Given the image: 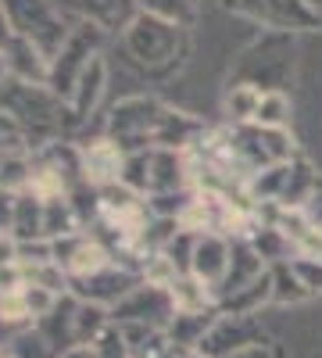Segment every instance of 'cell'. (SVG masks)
Instances as JSON below:
<instances>
[{
  "label": "cell",
  "mask_w": 322,
  "mask_h": 358,
  "mask_svg": "<svg viewBox=\"0 0 322 358\" xmlns=\"http://www.w3.org/2000/svg\"><path fill=\"white\" fill-rule=\"evenodd\" d=\"M0 108L18 118L29 143H33V136H47V143H50V136L65 126V115H68V101L57 97L50 86L22 83L11 76L0 86ZM33 151H36V143H33Z\"/></svg>",
  "instance_id": "obj_1"
},
{
  "label": "cell",
  "mask_w": 322,
  "mask_h": 358,
  "mask_svg": "<svg viewBox=\"0 0 322 358\" xmlns=\"http://www.w3.org/2000/svg\"><path fill=\"white\" fill-rule=\"evenodd\" d=\"M122 43L129 50V57L136 65L143 69H151V72H168L175 69L186 57L190 50V36H186V29H175L154 15H143L122 33Z\"/></svg>",
  "instance_id": "obj_2"
},
{
  "label": "cell",
  "mask_w": 322,
  "mask_h": 358,
  "mask_svg": "<svg viewBox=\"0 0 322 358\" xmlns=\"http://www.w3.org/2000/svg\"><path fill=\"white\" fill-rule=\"evenodd\" d=\"M122 183L136 190L140 197H165V194H183L190 187V169L183 151H168V147H147V151H133L126 162Z\"/></svg>",
  "instance_id": "obj_3"
},
{
  "label": "cell",
  "mask_w": 322,
  "mask_h": 358,
  "mask_svg": "<svg viewBox=\"0 0 322 358\" xmlns=\"http://www.w3.org/2000/svg\"><path fill=\"white\" fill-rule=\"evenodd\" d=\"M8 8V18H11V29L15 36H25L33 40L50 62L61 54L72 25L79 22L72 11H61L54 0H4Z\"/></svg>",
  "instance_id": "obj_4"
},
{
  "label": "cell",
  "mask_w": 322,
  "mask_h": 358,
  "mask_svg": "<svg viewBox=\"0 0 322 358\" xmlns=\"http://www.w3.org/2000/svg\"><path fill=\"white\" fill-rule=\"evenodd\" d=\"M315 194V172L305 158H294L286 165L265 169L251 176L247 183V197L251 204H279V208H305V201H312Z\"/></svg>",
  "instance_id": "obj_5"
},
{
  "label": "cell",
  "mask_w": 322,
  "mask_h": 358,
  "mask_svg": "<svg viewBox=\"0 0 322 358\" xmlns=\"http://www.w3.org/2000/svg\"><path fill=\"white\" fill-rule=\"evenodd\" d=\"M165 111L168 108L154 97H126L108 115V136L119 140L126 147V155L147 151V147L158 143V129H161Z\"/></svg>",
  "instance_id": "obj_6"
},
{
  "label": "cell",
  "mask_w": 322,
  "mask_h": 358,
  "mask_svg": "<svg viewBox=\"0 0 322 358\" xmlns=\"http://www.w3.org/2000/svg\"><path fill=\"white\" fill-rule=\"evenodd\" d=\"M104 43H108V33H101L97 25L82 22V18L72 25V33H68L61 54H57L54 62H50V90H54L57 97L68 101V94L75 90L79 76L101 57Z\"/></svg>",
  "instance_id": "obj_7"
},
{
  "label": "cell",
  "mask_w": 322,
  "mask_h": 358,
  "mask_svg": "<svg viewBox=\"0 0 322 358\" xmlns=\"http://www.w3.org/2000/svg\"><path fill=\"white\" fill-rule=\"evenodd\" d=\"M233 129V140H237V151L240 158L247 162L251 176L265 172V169H276V165H286L298 158V147H294V136L286 129H261L254 122L247 126H229Z\"/></svg>",
  "instance_id": "obj_8"
},
{
  "label": "cell",
  "mask_w": 322,
  "mask_h": 358,
  "mask_svg": "<svg viewBox=\"0 0 322 358\" xmlns=\"http://www.w3.org/2000/svg\"><path fill=\"white\" fill-rule=\"evenodd\" d=\"M175 312H180V308H175L172 290L143 280L129 297H122V301L111 308V322H119V326H154V330H168V322L175 319Z\"/></svg>",
  "instance_id": "obj_9"
},
{
  "label": "cell",
  "mask_w": 322,
  "mask_h": 358,
  "mask_svg": "<svg viewBox=\"0 0 322 358\" xmlns=\"http://www.w3.org/2000/svg\"><path fill=\"white\" fill-rule=\"evenodd\" d=\"M79 158H82V179L86 187L94 190H108V187H119L122 176H126V147L119 140L94 136V140H79Z\"/></svg>",
  "instance_id": "obj_10"
},
{
  "label": "cell",
  "mask_w": 322,
  "mask_h": 358,
  "mask_svg": "<svg viewBox=\"0 0 322 358\" xmlns=\"http://www.w3.org/2000/svg\"><path fill=\"white\" fill-rule=\"evenodd\" d=\"M54 244V262L68 273V280H86L101 273V268H108L115 258L111 251L97 241L94 233H72V236H61V241H50Z\"/></svg>",
  "instance_id": "obj_11"
},
{
  "label": "cell",
  "mask_w": 322,
  "mask_h": 358,
  "mask_svg": "<svg viewBox=\"0 0 322 358\" xmlns=\"http://www.w3.org/2000/svg\"><path fill=\"white\" fill-rule=\"evenodd\" d=\"M251 344H269L258 315H219L197 351H204L208 358H229V355H237Z\"/></svg>",
  "instance_id": "obj_12"
},
{
  "label": "cell",
  "mask_w": 322,
  "mask_h": 358,
  "mask_svg": "<svg viewBox=\"0 0 322 358\" xmlns=\"http://www.w3.org/2000/svg\"><path fill=\"white\" fill-rule=\"evenodd\" d=\"M229 258H233V241L222 233H200L193 241V255H190V276L208 287L215 305H219V290L229 276Z\"/></svg>",
  "instance_id": "obj_13"
},
{
  "label": "cell",
  "mask_w": 322,
  "mask_h": 358,
  "mask_svg": "<svg viewBox=\"0 0 322 358\" xmlns=\"http://www.w3.org/2000/svg\"><path fill=\"white\" fill-rule=\"evenodd\" d=\"M143 283L140 273H133V268L126 265H108L101 268V273L86 276V280H72V294L79 297V301H90V305H104V308H115L122 301V297H129L136 287Z\"/></svg>",
  "instance_id": "obj_14"
},
{
  "label": "cell",
  "mask_w": 322,
  "mask_h": 358,
  "mask_svg": "<svg viewBox=\"0 0 322 358\" xmlns=\"http://www.w3.org/2000/svg\"><path fill=\"white\" fill-rule=\"evenodd\" d=\"M226 8L244 11V15L265 22V25H276V29H312L322 22L305 0H226Z\"/></svg>",
  "instance_id": "obj_15"
},
{
  "label": "cell",
  "mask_w": 322,
  "mask_h": 358,
  "mask_svg": "<svg viewBox=\"0 0 322 358\" xmlns=\"http://www.w3.org/2000/svg\"><path fill=\"white\" fill-rule=\"evenodd\" d=\"M75 15L82 22L97 25L108 36H122L126 29L140 18V0H79Z\"/></svg>",
  "instance_id": "obj_16"
},
{
  "label": "cell",
  "mask_w": 322,
  "mask_h": 358,
  "mask_svg": "<svg viewBox=\"0 0 322 358\" xmlns=\"http://www.w3.org/2000/svg\"><path fill=\"white\" fill-rule=\"evenodd\" d=\"M4 65L11 79L22 83H40L50 86V57L25 36H11V43L4 47Z\"/></svg>",
  "instance_id": "obj_17"
},
{
  "label": "cell",
  "mask_w": 322,
  "mask_h": 358,
  "mask_svg": "<svg viewBox=\"0 0 322 358\" xmlns=\"http://www.w3.org/2000/svg\"><path fill=\"white\" fill-rule=\"evenodd\" d=\"M265 273H269V265H265V258L251 248V241H233L229 276H226V283H222V290H219V301H222V297H229V294H237V290H244V287H251L254 280H261ZM215 308H219V305H215Z\"/></svg>",
  "instance_id": "obj_18"
},
{
  "label": "cell",
  "mask_w": 322,
  "mask_h": 358,
  "mask_svg": "<svg viewBox=\"0 0 322 358\" xmlns=\"http://www.w3.org/2000/svg\"><path fill=\"white\" fill-rule=\"evenodd\" d=\"M104 86H108V62H104V54L97 57V62L86 69L75 83V90L68 94V115L75 118V122H82V118H90L104 97Z\"/></svg>",
  "instance_id": "obj_19"
},
{
  "label": "cell",
  "mask_w": 322,
  "mask_h": 358,
  "mask_svg": "<svg viewBox=\"0 0 322 358\" xmlns=\"http://www.w3.org/2000/svg\"><path fill=\"white\" fill-rule=\"evenodd\" d=\"M219 319V308L212 312H175V319L168 322V344L175 355H186V351H197L204 344V337H208V330L215 326Z\"/></svg>",
  "instance_id": "obj_20"
},
{
  "label": "cell",
  "mask_w": 322,
  "mask_h": 358,
  "mask_svg": "<svg viewBox=\"0 0 322 358\" xmlns=\"http://www.w3.org/2000/svg\"><path fill=\"white\" fill-rule=\"evenodd\" d=\"M11 236H15L18 244L47 241V236H43V201L36 194L22 190L15 197V226H11Z\"/></svg>",
  "instance_id": "obj_21"
},
{
  "label": "cell",
  "mask_w": 322,
  "mask_h": 358,
  "mask_svg": "<svg viewBox=\"0 0 322 358\" xmlns=\"http://www.w3.org/2000/svg\"><path fill=\"white\" fill-rule=\"evenodd\" d=\"M269 268H272V305H298V301H308L312 297V290L294 268V262H279Z\"/></svg>",
  "instance_id": "obj_22"
},
{
  "label": "cell",
  "mask_w": 322,
  "mask_h": 358,
  "mask_svg": "<svg viewBox=\"0 0 322 358\" xmlns=\"http://www.w3.org/2000/svg\"><path fill=\"white\" fill-rule=\"evenodd\" d=\"M140 11L154 15V18L175 25V29H190L197 22L200 0H140Z\"/></svg>",
  "instance_id": "obj_23"
},
{
  "label": "cell",
  "mask_w": 322,
  "mask_h": 358,
  "mask_svg": "<svg viewBox=\"0 0 322 358\" xmlns=\"http://www.w3.org/2000/svg\"><path fill=\"white\" fill-rule=\"evenodd\" d=\"M290 115H294V104L283 90H261V101L254 111V126L261 129H286L290 126Z\"/></svg>",
  "instance_id": "obj_24"
},
{
  "label": "cell",
  "mask_w": 322,
  "mask_h": 358,
  "mask_svg": "<svg viewBox=\"0 0 322 358\" xmlns=\"http://www.w3.org/2000/svg\"><path fill=\"white\" fill-rule=\"evenodd\" d=\"M258 101H261V86H254V83H237V86H229V94H226V118H229L233 126L254 122Z\"/></svg>",
  "instance_id": "obj_25"
},
{
  "label": "cell",
  "mask_w": 322,
  "mask_h": 358,
  "mask_svg": "<svg viewBox=\"0 0 322 358\" xmlns=\"http://www.w3.org/2000/svg\"><path fill=\"white\" fill-rule=\"evenodd\" d=\"M108 326H111V308L79 301V305H75V348H79V344H94V341L108 330Z\"/></svg>",
  "instance_id": "obj_26"
},
{
  "label": "cell",
  "mask_w": 322,
  "mask_h": 358,
  "mask_svg": "<svg viewBox=\"0 0 322 358\" xmlns=\"http://www.w3.org/2000/svg\"><path fill=\"white\" fill-rule=\"evenodd\" d=\"M29 326H36L33 312L25 305V294L15 290V294H0V330L4 334H22Z\"/></svg>",
  "instance_id": "obj_27"
},
{
  "label": "cell",
  "mask_w": 322,
  "mask_h": 358,
  "mask_svg": "<svg viewBox=\"0 0 322 358\" xmlns=\"http://www.w3.org/2000/svg\"><path fill=\"white\" fill-rule=\"evenodd\" d=\"M11 355L15 358H61V351L40 334V326H29V330L11 337Z\"/></svg>",
  "instance_id": "obj_28"
},
{
  "label": "cell",
  "mask_w": 322,
  "mask_h": 358,
  "mask_svg": "<svg viewBox=\"0 0 322 358\" xmlns=\"http://www.w3.org/2000/svg\"><path fill=\"white\" fill-rule=\"evenodd\" d=\"M90 348L97 351V358H133V355H129V341H126V334H122L119 322H111Z\"/></svg>",
  "instance_id": "obj_29"
},
{
  "label": "cell",
  "mask_w": 322,
  "mask_h": 358,
  "mask_svg": "<svg viewBox=\"0 0 322 358\" xmlns=\"http://www.w3.org/2000/svg\"><path fill=\"white\" fill-rule=\"evenodd\" d=\"M0 147H33L25 136V129L18 126V118L8 115L4 108H0Z\"/></svg>",
  "instance_id": "obj_30"
},
{
  "label": "cell",
  "mask_w": 322,
  "mask_h": 358,
  "mask_svg": "<svg viewBox=\"0 0 322 358\" xmlns=\"http://www.w3.org/2000/svg\"><path fill=\"white\" fill-rule=\"evenodd\" d=\"M294 268L301 273V280L308 283L312 294H322V265L312 262V258H294Z\"/></svg>",
  "instance_id": "obj_31"
},
{
  "label": "cell",
  "mask_w": 322,
  "mask_h": 358,
  "mask_svg": "<svg viewBox=\"0 0 322 358\" xmlns=\"http://www.w3.org/2000/svg\"><path fill=\"white\" fill-rule=\"evenodd\" d=\"M25 287V273H22V265H0V294H15Z\"/></svg>",
  "instance_id": "obj_32"
},
{
  "label": "cell",
  "mask_w": 322,
  "mask_h": 358,
  "mask_svg": "<svg viewBox=\"0 0 322 358\" xmlns=\"http://www.w3.org/2000/svg\"><path fill=\"white\" fill-rule=\"evenodd\" d=\"M15 197H18V194L0 190V236L11 233V226H15Z\"/></svg>",
  "instance_id": "obj_33"
},
{
  "label": "cell",
  "mask_w": 322,
  "mask_h": 358,
  "mask_svg": "<svg viewBox=\"0 0 322 358\" xmlns=\"http://www.w3.org/2000/svg\"><path fill=\"white\" fill-rule=\"evenodd\" d=\"M18 262V241L11 233L0 236V265H15Z\"/></svg>",
  "instance_id": "obj_34"
},
{
  "label": "cell",
  "mask_w": 322,
  "mask_h": 358,
  "mask_svg": "<svg viewBox=\"0 0 322 358\" xmlns=\"http://www.w3.org/2000/svg\"><path fill=\"white\" fill-rule=\"evenodd\" d=\"M229 358H279V355H276L272 344H251V348H244V351H237V355H229Z\"/></svg>",
  "instance_id": "obj_35"
},
{
  "label": "cell",
  "mask_w": 322,
  "mask_h": 358,
  "mask_svg": "<svg viewBox=\"0 0 322 358\" xmlns=\"http://www.w3.org/2000/svg\"><path fill=\"white\" fill-rule=\"evenodd\" d=\"M15 36V29H11V18H8V8H4V0H0V50H4Z\"/></svg>",
  "instance_id": "obj_36"
},
{
  "label": "cell",
  "mask_w": 322,
  "mask_h": 358,
  "mask_svg": "<svg viewBox=\"0 0 322 358\" xmlns=\"http://www.w3.org/2000/svg\"><path fill=\"white\" fill-rule=\"evenodd\" d=\"M61 358H97V351H94L90 344H79V348H68Z\"/></svg>",
  "instance_id": "obj_37"
},
{
  "label": "cell",
  "mask_w": 322,
  "mask_h": 358,
  "mask_svg": "<svg viewBox=\"0 0 322 358\" xmlns=\"http://www.w3.org/2000/svg\"><path fill=\"white\" fill-rule=\"evenodd\" d=\"M54 4L61 8V11H72V15H75V8H79V0H54ZM75 18H79V15H75Z\"/></svg>",
  "instance_id": "obj_38"
},
{
  "label": "cell",
  "mask_w": 322,
  "mask_h": 358,
  "mask_svg": "<svg viewBox=\"0 0 322 358\" xmlns=\"http://www.w3.org/2000/svg\"><path fill=\"white\" fill-rule=\"evenodd\" d=\"M4 79H8V65H4V50H0V86H4Z\"/></svg>",
  "instance_id": "obj_39"
},
{
  "label": "cell",
  "mask_w": 322,
  "mask_h": 358,
  "mask_svg": "<svg viewBox=\"0 0 322 358\" xmlns=\"http://www.w3.org/2000/svg\"><path fill=\"white\" fill-rule=\"evenodd\" d=\"M180 358H208L204 351H186V355H180Z\"/></svg>",
  "instance_id": "obj_40"
},
{
  "label": "cell",
  "mask_w": 322,
  "mask_h": 358,
  "mask_svg": "<svg viewBox=\"0 0 322 358\" xmlns=\"http://www.w3.org/2000/svg\"><path fill=\"white\" fill-rule=\"evenodd\" d=\"M0 358H11V348H0Z\"/></svg>",
  "instance_id": "obj_41"
},
{
  "label": "cell",
  "mask_w": 322,
  "mask_h": 358,
  "mask_svg": "<svg viewBox=\"0 0 322 358\" xmlns=\"http://www.w3.org/2000/svg\"><path fill=\"white\" fill-rule=\"evenodd\" d=\"M165 358H180V355H175V351H172V355H165Z\"/></svg>",
  "instance_id": "obj_42"
}]
</instances>
